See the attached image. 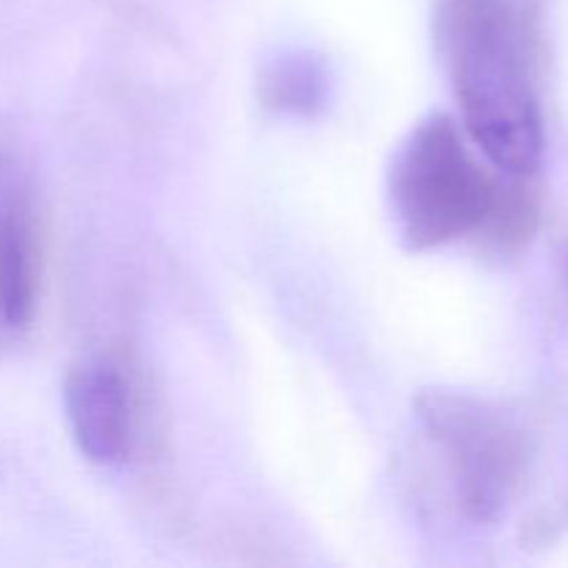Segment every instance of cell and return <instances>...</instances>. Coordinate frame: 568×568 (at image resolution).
<instances>
[{"mask_svg": "<svg viewBox=\"0 0 568 568\" xmlns=\"http://www.w3.org/2000/svg\"><path fill=\"white\" fill-rule=\"evenodd\" d=\"M497 181L471 153L447 114H430L405 136L388 170V209L414 253L444 247L480 231Z\"/></svg>", "mask_w": 568, "mask_h": 568, "instance_id": "2", "label": "cell"}, {"mask_svg": "<svg viewBox=\"0 0 568 568\" xmlns=\"http://www.w3.org/2000/svg\"><path fill=\"white\" fill-rule=\"evenodd\" d=\"M447 53L466 136L499 172L532 178L544 159L536 31L519 0H444Z\"/></svg>", "mask_w": 568, "mask_h": 568, "instance_id": "1", "label": "cell"}, {"mask_svg": "<svg viewBox=\"0 0 568 568\" xmlns=\"http://www.w3.org/2000/svg\"><path fill=\"white\" fill-rule=\"evenodd\" d=\"M566 277H568V255H566Z\"/></svg>", "mask_w": 568, "mask_h": 568, "instance_id": "8", "label": "cell"}, {"mask_svg": "<svg viewBox=\"0 0 568 568\" xmlns=\"http://www.w3.org/2000/svg\"><path fill=\"white\" fill-rule=\"evenodd\" d=\"M42 247L31 175L20 153L0 142V347L31 331L39 303Z\"/></svg>", "mask_w": 568, "mask_h": 568, "instance_id": "5", "label": "cell"}, {"mask_svg": "<svg viewBox=\"0 0 568 568\" xmlns=\"http://www.w3.org/2000/svg\"><path fill=\"white\" fill-rule=\"evenodd\" d=\"M64 408L78 453L98 466H120L144 438V394L122 355H87L64 383Z\"/></svg>", "mask_w": 568, "mask_h": 568, "instance_id": "4", "label": "cell"}, {"mask_svg": "<svg viewBox=\"0 0 568 568\" xmlns=\"http://www.w3.org/2000/svg\"><path fill=\"white\" fill-rule=\"evenodd\" d=\"M416 422L447 477L455 508L475 525L503 519L530 475L525 427L488 399L449 388L422 394Z\"/></svg>", "mask_w": 568, "mask_h": 568, "instance_id": "3", "label": "cell"}, {"mask_svg": "<svg viewBox=\"0 0 568 568\" xmlns=\"http://www.w3.org/2000/svg\"><path fill=\"white\" fill-rule=\"evenodd\" d=\"M508 178V186L497 183L494 203L480 225L483 236L503 253L525 247L536 236L538 220H541V205H538L536 189L530 186V178Z\"/></svg>", "mask_w": 568, "mask_h": 568, "instance_id": "6", "label": "cell"}, {"mask_svg": "<svg viewBox=\"0 0 568 568\" xmlns=\"http://www.w3.org/2000/svg\"><path fill=\"white\" fill-rule=\"evenodd\" d=\"M264 94L270 100V105H275V109L305 114L322 98V72L305 59L277 61L266 72Z\"/></svg>", "mask_w": 568, "mask_h": 568, "instance_id": "7", "label": "cell"}]
</instances>
